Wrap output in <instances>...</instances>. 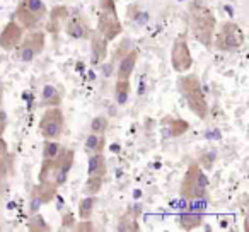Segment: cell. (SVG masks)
<instances>
[{
  "mask_svg": "<svg viewBox=\"0 0 249 232\" xmlns=\"http://www.w3.org/2000/svg\"><path fill=\"white\" fill-rule=\"evenodd\" d=\"M104 145H106L104 135H97V133H92V132H90L89 135H87L86 143H84V147H86V150L89 154H92V152H103Z\"/></svg>",
  "mask_w": 249,
  "mask_h": 232,
  "instance_id": "cell-21",
  "label": "cell"
},
{
  "mask_svg": "<svg viewBox=\"0 0 249 232\" xmlns=\"http://www.w3.org/2000/svg\"><path fill=\"white\" fill-rule=\"evenodd\" d=\"M73 157H75V152L72 149H60L58 156L53 159V174L52 179L56 186H63L69 179V173L72 171L73 166Z\"/></svg>",
  "mask_w": 249,
  "mask_h": 232,
  "instance_id": "cell-10",
  "label": "cell"
},
{
  "mask_svg": "<svg viewBox=\"0 0 249 232\" xmlns=\"http://www.w3.org/2000/svg\"><path fill=\"white\" fill-rule=\"evenodd\" d=\"M73 231H77V232H92L94 231V225L90 224V218H87V220H80L79 224L75 225V227H72Z\"/></svg>",
  "mask_w": 249,
  "mask_h": 232,
  "instance_id": "cell-30",
  "label": "cell"
},
{
  "mask_svg": "<svg viewBox=\"0 0 249 232\" xmlns=\"http://www.w3.org/2000/svg\"><path fill=\"white\" fill-rule=\"evenodd\" d=\"M45 33L41 31H31L28 33L26 36H22L21 43L18 45V48L14 50L16 52V60L19 62L29 63L39 55V53L45 50Z\"/></svg>",
  "mask_w": 249,
  "mask_h": 232,
  "instance_id": "cell-8",
  "label": "cell"
},
{
  "mask_svg": "<svg viewBox=\"0 0 249 232\" xmlns=\"http://www.w3.org/2000/svg\"><path fill=\"white\" fill-rule=\"evenodd\" d=\"M178 89L181 96L184 97L190 111L198 116L200 120H205L208 116V101L205 97V92L201 89V82L196 73H184L178 79Z\"/></svg>",
  "mask_w": 249,
  "mask_h": 232,
  "instance_id": "cell-2",
  "label": "cell"
},
{
  "mask_svg": "<svg viewBox=\"0 0 249 232\" xmlns=\"http://www.w3.org/2000/svg\"><path fill=\"white\" fill-rule=\"evenodd\" d=\"M123 28L118 19L114 0H99V18H97V33L107 41H113L121 35Z\"/></svg>",
  "mask_w": 249,
  "mask_h": 232,
  "instance_id": "cell-4",
  "label": "cell"
},
{
  "mask_svg": "<svg viewBox=\"0 0 249 232\" xmlns=\"http://www.w3.org/2000/svg\"><path fill=\"white\" fill-rule=\"evenodd\" d=\"M171 125H169V135L171 137H179L183 135V133H186L188 130V122H184V120H169Z\"/></svg>",
  "mask_w": 249,
  "mask_h": 232,
  "instance_id": "cell-27",
  "label": "cell"
},
{
  "mask_svg": "<svg viewBox=\"0 0 249 232\" xmlns=\"http://www.w3.org/2000/svg\"><path fill=\"white\" fill-rule=\"evenodd\" d=\"M142 212V208H132L130 212L123 215L120 218V224H118V231L120 232H137L140 229L139 225V214Z\"/></svg>",
  "mask_w": 249,
  "mask_h": 232,
  "instance_id": "cell-18",
  "label": "cell"
},
{
  "mask_svg": "<svg viewBox=\"0 0 249 232\" xmlns=\"http://www.w3.org/2000/svg\"><path fill=\"white\" fill-rule=\"evenodd\" d=\"M217 31V29H215ZM244 33L241 26L232 21H227L218 28L217 35H213V45L220 52H239L244 46Z\"/></svg>",
  "mask_w": 249,
  "mask_h": 232,
  "instance_id": "cell-5",
  "label": "cell"
},
{
  "mask_svg": "<svg viewBox=\"0 0 249 232\" xmlns=\"http://www.w3.org/2000/svg\"><path fill=\"white\" fill-rule=\"evenodd\" d=\"M94 207H96V195H89V196L82 198L79 201V217L80 220H87L92 217Z\"/></svg>",
  "mask_w": 249,
  "mask_h": 232,
  "instance_id": "cell-22",
  "label": "cell"
},
{
  "mask_svg": "<svg viewBox=\"0 0 249 232\" xmlns=\"http://www.w3.org/2000/svg\"><path fill=\"white\" fill-rule=\"evenodd\" d=\"M107 125H109V122H107L106 116L99 114V116L92 118V122H90V132L97 133V135H104L106 130H107Z\"/></svg>",
  "mask_w": 249,
  "mask_h": 232,
  "instance_id": "cell-25",
  "label": "cell"
},
{
  "mask_svg": "<svg viewBox=\"0 0 249 232\" xmlns=\"http://www.w3.org/2000/svg\"><path fill=\"white\" fill-rule=\"evenodd\" d=\"M106 157L103 152H92L89 156V162H87V176H106Z\"/></svg>",
  "mask_w": 249,
  "mask_h": 232,
  "instance_id": "cell-17",
  "label": "cell"
},
{
  "mask_svg": "<svg viewBox=\"0 0 249 232\" xmlns=\"http://www.w3.org/2000/svg\"><path fill=\"white\" fill-rule=\"evenodd\" d=\"M111 69H114V63H113V62H109L107 65H104V75L109 77L111 73H113V70H111Z\"/></svg>",
  "mask_w": 249,
  "mask_h": 232,
  "instance_id": "cell-35",
  "label": "cell"
},
{
  "mask_svg": "<svg viewBox=\"0 0 249 232\" xmlns=\"http://www.w3.org/2000/svg\"><path fill=\"white\" fill-rule=\"evenodd\" d=\"M69 16L70 14L65 7H56V9H53V12H52V21L56 22V21H60V19H67Z\"/></svg>",
  "mask_w": 249,
  "mask_h": 232,
  "instance_id": "cell-28",
  "label": "cell"
},
{
  "mask_svg": "<svg viewBox=\"0 0 249 232\" xmlns=\"http://www.w3.org/2000/svg\"><path fill=\"white\" fill-rule=\"evenodd\" d=\"M73 225H75V218H73L72 212H69V214L63 215V218H62V227L63 229H72Z\"/></svg>",
  "mask_w": 249,
  "mask_h": 232,
  "instance_id": "cell-32",
  "label": "cell"
},
{
  "mask_svg": "<svg viewBox=\"0 0 249 232\" xmlns=\"http://www.w3.org/2000/svg\"><path fill=\"white\" fill-rule=\"evenodd\" d=\"M5 156H7V154H5ZM5 156H0V183H2L9 174V162H7V159H5Z\"/></svg>",
  "mask_w": 249,
  "mask_h": 232,
  "instance_id": "cell-31",
  "label": "cell"
},
{
  "mask_svg": "<svg viewBox=\"0 0 249 232\" xmlns=\"http://www.w3.org/2000/svg\"><path fill=\"white\" fill-rule=\"evenodd\" d=\"M45 16L46 5L43 0H21L16 11V18L22 29H35Z\"/></svg>",
  "mask_w": 249,
  "mask_h": 232,
  "instance_id": "cell-7",
  "label": "cell"
},
{
  "mask_svg": "<svg viewBox=\"0 0 249 232\" xmlns=\"http://www.w3.org/2000/svg\"><path fill=\"white\" fill-rule=\"evenodd\" d=\"M60 149H62V145L58 143V140H46L43 145V159H55Z\"/></svg>",
  "mask_w": 249,
  "mask_h": 232,
  "instance_id": "cell-24",
  "label": "cell"
},
{
  "mask_svg": "<svg viewBox=\"0 0 249 232\" xmlns=\"http://www.w3.org/2000/svg\"><path fill=\"white\" fill-rule=\"evenodd\" d=\"M208 188V178L207 174L201 171L200 164L191 162L188 166L186 173L181 181V196L186 200H195V198H201L203 195H207Z\"/></svg>",
  "mask_w": 249,
  "mask_h": 232,
  "instance_id": "cell-3",
  "label": "cell"
},
{
  "mask_svg": "<svg viewBox=\"0 0 249 232\" xmlns=\"http://www.w3.org/2000/svg\"><path fill=\"white\" fill-rule=\"evenodd\" d=\"M140 52L137 48H132L126 55H123L120 58L118 63V70H116V77L118 79H130L137 67V60H139Z\"/></svg>",
  "mask_w": 249,
  "mask_h": 232,
  "instance_id": "cell-14",
  "label": "cell"
},
{
  "mask_svg": "<svg viewBox=\"0 0 249 232\" xmlns=\"http://www.w3.org/2000/svg\"><path fill=\"white\" fill-rule=\"evenodd\" d=\"M24 36V29L18 21H9L0 33V48L5 52H14Z\"/></svg>",
  "mask_w": 249,
  "mask_h": 232,
  "instance_id": "cell-11",
  "label": "cell"
},
{
  "mask_svg": "<svg viewBox=\"0 0 249 232\" xmlns=\"http://www.w3.org/2000/svg\"><path fill=\"white\" fill-rule=\"evenodd\" d=\"M5 154H7V142L0 137V156H5Z\"/></svg>",
  "mask_w": 249,
  "mask_h": 232,
  "instance_id": "cell-34",
  "label": "cell"
},
{
  "mask_svg": "<svg viewBox=\"0 0 249 232\" xmlns=\"http://www.w3.org/2000/svg\"><path fill=\"white\" fill-rule=\"evenodd\" d=\"M2 104H4V87L0 84V107H2Z\"/></svg>",
  "mask_w": 249,
  "mask_h": 232,
  "instance_id": "cell-36",
  "label": "cell"
},
{
  "mask_svg": "<svg viewBox=\"0 0 249 232\" xmlns=\"http://www.w3.org/2000/svg\"><path fill=\"white\" fill-rule=\"evenodd\" d=\"M188 14H190V31L198 43L210 48L213 45V35L217 29V21L210 9L200 0H193L188 5Z\"/></svg>",
  "mask_w": 249,
  "mask_h": 232,
  "instance_id": "cell-1",
  "label": "cell"
},
{
  "mask_svg": "<svg viewBox=\"0 0 249 232\" xmlns=\"http://www.w3.org/2000/svg\"><path fill=\"white\" fill-rule=\"evenodd\" d=\"M5 128H7V113L0 107V137L4 135Z\"/></svg>",
  "mask_w": 249,
  "mask_h": 232,
  "instance_id": "cell-33",
  "label": "cell"
},
{
  "mask_svg": "<svg viewBox=\"0 0 249 232\" xmlns=\"http://www.w3.org/2000/svg\"><path fill=\"white\" fill-rule=\"evenodd\" d=\"M179 225L184 231H193V229L200 227L201 222H203V214H198V212H186V214L179 215Z\"/></svg>",
  "mask_w": 249,
  "mask_h": 232,
  "instance_id": "cell-19",
  "label": "cell"
},
{
  "mask_svg": "<svg viewBox=\"0 0 249 232\" xmlns=\"http://www.w3.org/2000/svg\"><path fill=\"white\" fill-rule=\"evenodd\" d=\"M41 201H39V198L36 196L35 193L31 191V198H29V207H28V210H29V214H36V212L39 210V207H41Z\"/></svg>",
  "mask_w": 249,
  "mask_h": 232,
  "instance_id": "cell-29",
  "label": "cell"
},
{
  "mask_svg": "<svg viewBox=\"0 0 249 232\" xmlns=\"http://www.w3.org/2000/svg\"><path fill=\"white\" fill-rule=\"evenodd\" d=\"M0 84H2V77H0Z\"/></svg>",
  "mask_w": 249,
  "mask_h": 232,
  "instance_id": "cell-37",
  "label": "cell"
},
{
  "mask_svg": "<svg viewBox=\"0 0 249 232\" xmlns=\"http://www.w3.org/2000/svg\"><path fill=\"white\" fill-rule=\"evenodd\" d=\"M65 33L72 39H89L92 31L80 16H69L65 19Z\"/></svg>",
  "mask_w": 249,
  "mask_h": 232,
  "instance_id": "cell-12",
  "label": "cell"
},
{
  "mask_svg": "<svg viewBox=\"0 0 249 232\" xmlns=\"http://www.w3.org/2000/svg\"><path fill=\"white\" fill-rule=\"evenodd\" d=\"M31 191L39 198L41 203H50L58 193V186L53 181H38V184H35Z\"/></svg>",
  "mask_w": 249,
  "mask_h": 232,
  "instance_id": "cell-16",
  "label": "cell"
},
{
  "mask_svg": "<svg viewBox=\"0 0 249 232\" xmlns=\"http://www.w3.org/2000/svg\"><path fill=\"white\" fill-rule=\"evenodd\" d=\"M90 53H92V63L99 65L106 60L107 56V39L103 35H99L97 31L90 33Z\"/></svg>",
  "mask_w": 249,
  "mask_h": 232,
  "instance_id": "cell-13",
  "label": "cell"
},
{
  "mask_svg": "<svg viewBox=\"0 0 249 232\" xmlns=\"http://www.w3.org/2000/svg\"><path fill=\"white\" fill-rule=\"evenodd\" d=\"M130 96V79H118L114 84V99L120 106H124Z\"/></svg>",
  "mask_w": 249,
  "mask_h": 232,
  "instance_id": "cell-20",
  "label": "cell"
},
{
  "mask_svg": "<svg viewBox=\"0 0 249 232\" xmlns=\"http://www.w3.org/2000/svg\"><path fill=\"white\" fill-rule=\"evenodd\" d=\"M63 101V90L53 84H46L41 90V106L43 107H53L60 106Z\"/></svg>",
  "mask_w": 249,
  "mask_h": 232,
  "instance_id": "cell-15",
  "label": "cell"
},
{
  "mask_svg": "<svg viewBox=\"0 0 249 232\" xmlns=\"http://www.w3.org/2000/svg\"><path fill=\"white\" fill-rule=\"evenodd\" d=\"M171 65L176 72L184 73L193 67V56H191L190 46H188L186 35H179L173 43L171 48Z\"/></svg>",
  "mask_w": 249,
  "mask_h": 232,
  "instance_id": "cell-9",
  "label": "cell"
},
{
  "mask_svg": "<svg viewBox=\"0 0 249 232\" xmlns=\"http://www.w3.org/2000/svg\"><path fill=\"white\" fill-rule=\"evenodd\" d=\"M103 183H104V178L101 176H87V181H86V191L89 195H97L103 188Z\"/></svg>",
  "mask_w": 249,
  "mask_h": 232,
  "instance_id": "cell-26",
  "label": "cell"
},
{
  "mask_svg": "<svg viewBox=\"0 0 249 232\" xmlns=\"http://www.w3.org/2000/svg\"><path fill=\"white\" fill-rule=\"evenodd\" d=\"M28 229H29V231H31V232H45V231H52V227H50V225L46 224L45 217H43V215H39L38 212H36V214H33L31 217H29Z\"/></svg>",
  "mask_w": 249,
  "mask_h": 232,
  "instance_id": "cell-23",
  "label": "cell"
},
{
  "mask_svg": "<svg viewBox=\"0 0 249 232\" xmlns=\"http://www.w3.org/2000/svg\"><path fill=\"white\" fill-rule=\"evenodd\" d=\"M65 130V116L60 106L46 107L39 118V133L45 140H58Z\"/></svg>",
  "mask_w": 249,
  "mask_h": 232,
  "instance_id": "cell-6",
  "label": "cell"
}]
</instances>
